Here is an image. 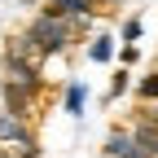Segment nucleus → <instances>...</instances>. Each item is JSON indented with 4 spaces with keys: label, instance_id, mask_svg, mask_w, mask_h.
Returning a JSON list of instances; mask_svg holds the SVG:
<instances>
[{
    "label": "nucleus",
    "instance_id": "obj_4",
    "mask_svg": "<svg viewBox=\"0 0 158 158\" xmlns=\"http://www.w3.org/2000/svg\"><path fill=\"white\" fill-rule=\"evenodd\" d=\"M136 149H149V158H158V127H141L136 132Z\"/></svg>",
    "mask_w": 158,
    "mask_h": 158
},
{
    "label": "nucleus",
    "instance_id": "obj_6",
    "mask_svg": "<svg viewBox=\"0 0 158 158\" xmlns=\"http://www.w3.org/2000/svg\"><path fill=\"white\" fill-rule=\"evenodd\" d=\"M88 57H92V62H110V40H106V35H97V40H92V48H88Z\"/></svg>",
    "mask_w": 158,
    "mask_h": 158
},
{
    "label": "nucleus",
    "instance_id": "obj_3",
    "mask_svg": "<svg viewBox=\"0 0 158 158\" xmlns=\"http://www.w3.org/2000/svg\"><path fill=\"white\" fill-rule=\"evenodd\" d=\"M0 141H27V132H22V118L18 114H0Z\"/></svg>",
    "mask_w": 158,
    "mask_h": 158
},
{
    "label": "nucleus",
    "instance_id": "obj_8",
    "mask_svg": "<svg viewBox=\"0 0 158 158\" xmlns=\"http://www.w3.org/2000/svg\"><path fill=\"white\" fill-rule=\"evenodd\" d=\"M123 88H127V70H118V75H114V88H110V92L118 97V92H123Z\"/></svg>",
    "mask_w": 158,
    "mask_h": 158
},
{
    "label": "nucleus",
    "instance_id": "obj_9",
    "mask_svg": "<svg viewBox=\"0 0 158 158\" xmlns=\"http://www.w3.org/2000/svg\"><path fill=\"white\" fill-rule=\"evenodd\" d=\"M0 158H13V154H9V149H0Z\"/></svg>",
    "mask_w": 158,
    "mask_h": 158
},
{
    "label": "nucleus",
    "instance_id": "obj_5",
    "mask_svg": "<svg viewBox=\"0 0 158 158\" xmlns=\"http://www.w3.org/2000/svg\"><path fill=\"white\" fill-rule=\"evenodd\" d=\"M84 97H88V92H84V84H70V92H66V110H70V114H79V110H84Z\"/></svg>",
    "mask_w": 158,
    "mask_h": 158
},
{
    "label": "nucleus",
    "instance_id": "obj_7",
    "mask_svg": "<svg viewBox=\"0 0 158 158\" xmlns=\"http://www.w3.org/2000/svg\"><path fill=\"white\" fill-rule=\"evenodd\" d=\"M141 97H149V101H154V97H158V75H149V79H145V84H141Z\"/></svg>",
    "mask_w": 158,
    "mask_h": 158
},
{
    "label": "nucleus",
    "instance_id": "obj_1",
    "mask_svg": "<svg viewBox=\"0 0 158 158\" xmlns=\"http://www.w3.org/2000/svg\"><path fill=\"white\" fill-rule=\"evenodd\" d=\"M27 35L35 40L40 53H62L70 40H75V27L66 22V18H57V13H44V18H35V22H31Z\"/></svg>",
    "mask_w": 158,
    "mask_h": 158
},
{
    "label": "nucleus",
    "instance_id": "obj_2",
    "mask_svg": "<svg viewBox=\"0 0 158 158\" xmlns=\"http://www.w3.org/2000/svg\"><path fill=\"white\" fill-rule=\"evenodd\" d=\"M92 9V0H48V13H57V18H84Z\"/></svg>",
    "mask_w": 158,
    "mask_h": 158
}]
</instances>
